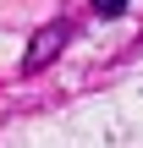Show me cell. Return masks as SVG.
Instances as JSON below:
<instances>
[{"instance_id": "cell-2", "label": "cell", "mask_w": 143, "mask_h": 148, "mask_svg": "<svg viewBox=\"0 0 143 148\" xmlns=\"http://www.w3.org/2000/svg\"><path fill=\"white\" fill-rule=\"evenodd\" d=\"M88 5H94L99 16H121V11H127V0H88Z\"/></svg>"}, {"instance_id": "cell-1", "label": "cell", "mask_w": 143, "mask_h": 148, "mask_svg": "<svg viewBox=\"0 0 143 148\" xmlns=\"http://www.w3.org/2000/svg\"><path fill=\"white\" fill-rule=\"evenodd\" d=\"M66 38H72V27H66V22H44V27L33 33V44H28V55H22V77H39V71L66 49Z\"/></svg>"}]
</instances>
